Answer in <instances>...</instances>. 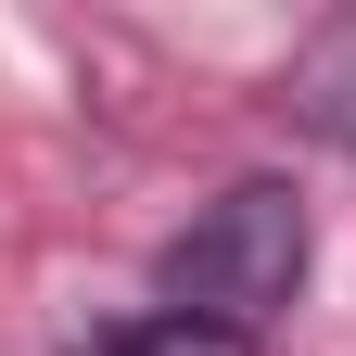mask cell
<instances>
[{"instance_id":"6da1fadb","label":"cell","mask_w":356,"mask_h":356,"mask_svg":"<svg viewBox=\"0 0 356 356\" xmlns=\"http://www.w3.org/2000/svg\"><path fill=\"white\" fill-rule=\"evenodd\" d=\"M293 280H305V191L293 178H229V191L153 254V293L178 318H216L242 343L293 305Z\"/></svg>"},{"instance_id":"7a4b0ae2","label":"cell","mask_w":356,"mask_h":356,"mask_svg":"<svg viewBox=\"0 0 356 356\" xmlns=\"http://www.w3.org/2000/svg\"><path fill=\"white\" fill-rule=\"evenodd\" d=\"M89 356H254L242 331H216V318H178V305H153V318H115Z\"/></svg>"}]
</instances>
